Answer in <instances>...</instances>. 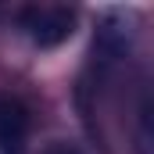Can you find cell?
Masks as SVG:
<instances>
[{"instance_id": "obj_3", "label": "cell", "mask_w": 154, "mask_h": 154, "mask_svg": "<svg viewBox=\"0 0 154 154\" xmlns=\"http://www.w3.org/2000/svg\"><path fill=\"white\" fill-rule=\"evenodd\" d=\"M136 136H140V147L147 154H154V93H147L140 100V111H136Z\"/></svg>"}, {"instance_id": "obj_2", "label": "cell", "mask_w": 154, "mask_h": 154, "mask_svg": "<svg viewBox=\"0 0 154 154\" xmlns=\"http://www.w3.org/2000/svg\"><path fill=\"white\" fill-rule=\"evenodd\" d=\"M29 140V108L11 97L0 93V154H22Z\"/></svg>"}, {"instance_id": "obj_4", "label": "cell", "mask_w": 154, "mask_h": 154, "mask_svg": "<svg viewBox=\"0 0 154 154\" xmlns=\"http://www.w3.org/2000/svg\"><path fill=\"white\" fill-rule=\"evenodd\" d=\"M43 154H82V151H79L75 143H65V140H54V143H50V147H47Z\"/></svg>"}, {"instance_id": "obj_1", "label": "cell", "mask_w": 154, "mask_h": 154, "mask_svg": "<svg viewBox=\"0 0 154 154\" xmlns=\"http://www.w3.org/2000/svg\"><path fill=\"white\" fill-rule=\"evenodd\" d=\"M22 29L36 47H57L75 32V11L61 7V4H36L25 7L22 14Z\"/></svg>"}]
</instances>
